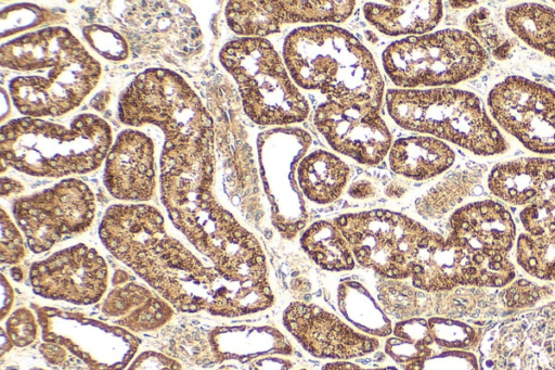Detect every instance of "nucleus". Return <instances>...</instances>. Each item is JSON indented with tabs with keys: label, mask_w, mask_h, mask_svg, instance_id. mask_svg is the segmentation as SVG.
Returning a JSON list of instances; mask_svg holds the SVG:
<instances>
[{
	"label": "nucleus",
	"mask_w": 555,
	"mask_h": 370,
	"mask_svg": "<svg viewBox=\"0 0 555 370\" xmlns=\"http://www.w3.org/2000/svg\"><path fill=\"white\" fill-rule=\"evenodd\" d=\"M99 235L114 257L179 311L238 317L249 304L250 283L228 281L212 266L204 265L167 232L164 217L154 206H109Z\"/></svg>",
	"instance_id": "f257e3e1"
},
{
	"label": "nucleus",
	"mask_w": 555,
	"mask_h": 370,
	"mask_svg": "<svg viewBox=\"0 0 555 370\" xmlns=\"http://www.w3.org/2000/svg\"><path fill=\"white\" fill-rule=\"evenodd\" d=\"M214 141L164 142L160 194L175 227L218 273L233 282H269L261 244L212 193Z\"/></svg>",
	"instance_id": "f03ea898"
},
{
	"label": "nucleus",
	"mask_w": 555,
	"mask_h": 370,
	"mask_svg": "<svg viewBox=\"0 0 555 370\" xmlns=\"http://www.w3.org/2000/svg\"><path fill=\"white\" fill-rule=\"evenodd\" d=\"M0 63L14 106L25 117H57L81 104L101 76L100 63L66 28L48 27L1 46Z\"/></svg>",
	"instance_id": "7ed1b4c3"
},
{
	"label": "nucleus",
	"mask_w": 555,
	"mask_h": 370,
	"mask_svg": "<svg viewBox=\"0 0 555 370\" xmlns=\"http://www.w3.org/2000/svg\"><path fill=\"white\" fill-rule=\"evenodd\" d=\"M283 59L299 87L327 101L380 109L382 74L369 49L346 29L328 24L296 28L284 40Z\"/></svg>",
	"instance_id": "20e7f679"
},
{
	"label": "nucleus",
	"mask_w": 555,
	"mask_h": 370,
	"mask_svg": "<svg viewBox=\"0 0 555 370\" xmlns=\"http://www.w3.org/2000/svg\"><path fill=\"white\" fill-rule=\"evenodd\" d=\"M112 139L109 125L93 114L76 116L67 125L23 117L1 127V161L36 177L86 174L106 158Z\"/></svg>",
	"instance_id": "39448f33"
},
{
	"label": "nucleus",
	"mask_w": 555,
	"mask_h": 370,
	"mask_svg": "<svg viewBox=\"0 0 555 370\" xmlns=\"http://www.w3.org/2000/svg\"><path fill=\"white\" fill-rule=\"evenodd\" d=\"M386 106L400 127L436 136L474 154L495 155L508 149L481 101L472 92L448 87L389 89Z\"/></svg>",
	"instance_id": "423d86ee"
},
{
	"label": "nucleus",
	"mask_w": 555,
	"mask_h": 370,
	"mask_svg": "<svg viewBox=\"0 0 555 370\" xmlns=\"http://www.w3.org/2000/svg\"><path fill=\"white\" fill-rule=\"evenodd\" d=\"M219 60L236 81L244 112L254 123L287 126L307 118L306 98L267 39L243 37L229 41L220 50Z\"/></svg>",
	"instance_id": "0eeeda50"
},
{
	"label": "nucleus",
	"mask_w": 555,
	"mask_h": 370,
	"mask_svg": "<svg viewBox=\"0 0 555 370\" xmlns=\"http://www.w3.org/2000/svg\"><path fill=\"white\" fill-rule=\"evenodd\" d=\"M118 116L129 126L155 125L171 144L214 141L212 118L199 97L168 68L137 75L119 98Z\"/></svg>",
	"instance_id": "6e6552de"
},
{
	"label": "nucleus",
	"mask_w": 555,
	"mask_h": 370,
	"mask_svg": "<svg viewBox=\"0 0 555 370\" xmlns=\"http://www.w3.org/2000/svg\"><path fill=\"white\" fill-rule=\"evenodd\" d=\"M388 78L400 89L454 85L478 75L487 53L468 33L443 29L391 42L383 52Z\"/></svg>",
	"instance_id": "1a4fd4ad"
},
{
	"label": "nucleus",
	"mask_w": 555,
	"mask_h": 370,
	"mask_svg": "<svg viewBox=\"0 0 555 370\" xmlns=\"http://www.w3.org/2000/svg\"><path fill=\"white\" fill-rule=\"evenodd\" d=\"M333 221L348 241L356 263L388 280L411 278L417 246L429 231L388 209L347 213Z\"/></svg>",
	"instance_id": "9d476101"
},
{
	"label": "nucleus",
	"mask_w": 555,
	"mask_h": 370,
	"mask_svg": "<svg viewBox=\"0 0 555 370\" xmlns=\"http://www.w3.org/2000/svg\"><path fill=\"white\" fill-rule=\"evenodd\" d=\"M514 277L515 268L505 254L473 251L430 230L417 246L411 273L413 286L429 293L460 285L501 288Z\"/></svg>",
	"instance_id": "9b49d317"
},
{
	"label": "nucleus",
	"mask_w": 555,
	"mask_h": 370,
	"mask_svg": "<svg viewBox=\"0 0 555 370\" xmlns=\"http://www.w3.org/2000/svg\"><path fill=\"white\" fill-rule=\"evenodd\" d=\"M12 213L29 250L42 253L91 226L95 199L83 181L70 178L16 199Z\"/></svg>",
	"instance_id": "f8f14e48"
},
{
	"label": "nucleus",
	"mask_w": 555,
	"mask_h": 370,
	"mask_svg": "<svg viewBox=\"0 0 555 370\" xmlns=\"http://www.w3.org/2000/svg\"><path fill=\"white\" fill-rule=\"evenodd\" d=\"M479 354V370H555V302L493 326Z\"/></svg>",
	"instance_id": "ddd939ff"
},
{
	"label": "nucleus",
	"mask_w": 555,
	"mask_h": 370,
	"mask_svg": "<svg viewBox=\"0 0 555 370\" xmlns=\"http://www.w3.org/2000/svg\"><path fill=\"white\" fill-rule=\"evenodd\" d=\"M311 144L310 135L298 127H276L259 133L257 150L261 174L272 204V221L286 239L306 225V210L294 181V169Z\"/></svg>",
	"instance_id": "4468645a"
},
{
	"label": "nucleus",
	"mask_w": 555,
	"mask_h": 370,
	"mask_svg": "<svg viewBox=\"0 0 555 370\" xmlns=\"http://www.w3.org/2000/svg\"><path fill=\"white\" fill-rule=\"evenodd\" d=\"M36 311L43 340L65 347L91 370H122L138 350L139 339L121 327L51 307Z\"/></svg>",
	"instance_id": "2eb2a0df"
},
{
	"label": "nucleus",
	"mask_w": 555,
	"mask_h": 370,
	"mask_svg": "<svg viewBox=\"0 0 555 370\" xmlns=\"http://www.w3.org/2000/svg\"><path fill=\"white\" fill-rule=\"evenodd\" d=\"M488 107L494 120L528 150L555 154V91L511 76L492 88Z\"/></svg>",
	"instance_id": "dca6fc26"
},
{
	"label": "nucleus",
	"mask_w": 555,
	"mask_h": 370,
	"mask_svg": "<svg viewBox=\"0 0 555 370\" xmlns=\"http://www.w3.org/2000/svg\"><path fill=\"white\" fill-rule=\"evenodd\" d=\"M120 21L139 52L190 58L203 48V37L190 9L179 2H127Z\"/></svg>",
	"instance_id": "f3484780"
},
{
	"label": "nucleus",
	"mask_w": 555,
	"mask_h": 370,
	"mask_svg": "<svg viewBox=\"0 0 555 370\" xmlns=\"http://www.w3.org/2000/svg\"><path fill=\"white\" fill-rule=\"evenodd\" d=\"M29 280L33 291L41 297L90 305L105 293L108 268L98 251L76 244L34 263Z\"/></svg>",
	"instance_id": "a211bd4d"
},
{
	"label": "nucleus",
	"mask_w": 555,
	"mask_h": 370,
	"mask_svg": "<svg viewBox=\"0 0 555 370\" xmlns=\"http://www.w3.org/2000/svg\"><path fill=\"white\" fill-rule=\"evenodd\" d=\"M313 123L332 149L363 165L379 164L392 144L379 109L371 105L326 101Z\"/></svg>",
	"instance_id": "6ab92c4d"
},
{
	"label": "nucleus",
	"mask_w": 555,
	"mask_h": 370,
	"mask_svg": "<svg viewBox=\"0 0 555 370\" xmlns=\"http://www.w3.org/2000/svg\"><path fill=\"white\" fill-rule=\"evenodd\" d=\"M282 321L301 347L317 358L349 360L366 356L379 347L377 337L354 330L313 303H289Z\"/></svg>",
	"instance_id": "aec40b11"
},
{
	"label": "nucleus",
	"mask_w": 555,
	"mask_h": 370,
	"mask_svg": "<svg viewBox=\"0 0 555 370\" xmlns=\"http://www.w3.org/2000/svg\"><path fill=\"white\" fill-rule=\"evenodd\" d=\"M103 181L109 194L117 200H151L156 188L152 139L134 129L121 131L106 155Z\"/></svg>",
	"instance_id": "412c9836"
},
{
	"label": "nucleus",
	"mask_w": 555,
	"mask_h": 370,
	"mask_svg": "<svg viewBox=\"0 0 555 370\" xmlns=\"http://www.w3.org/2000/svg\"><path fill=\"white\" fill-rule=\"evenodd\" d=\"M449 235L477 252L507 254L516 235L512 215L500 203L479 201L456 209Z\"/></svg>",
	"instance_id": "4be33fe9"
},
{
	"label": "nucleus",
	"mask_w": 555,
	"mask_h": 370,
	"mask_svg": "<svg viewBox=\"0 0 555 370\" xmlns=\"http://www.w3.org/2000/svg\"><path fill=\"white\" fill-rule=\"evenodd\" d=\"M102 312L116 326L137 333L159 329L173 316L169 303L133 281L114 285L102 304Z\"/></svg>",
	"instance_id": "5701e85b"
},
{
	"label": "nucleus",
	"mask_w": 555,
	"mask_h": 370,
	"mask_svg": "<svg viewBox=\"0 0 555 370\" xmlns=\"http://www.w3.org/2000/svg\"><path fill=\"white\" fill-rule=\"evenodd\" d=\"M209 344L218 361H253L267 355H291L286 336L271 326L219 327L211 331Z\"/></svg>",
	"instance_id": "b1692460"
},
{
	"label": "nucleus",
	"mask_w": 555,
	"mask_h": 370,
	"mask_svg": "<svg viewBox=\"0 0 555 370\" xmlns=\"http://www.w3.org/2000/svg\"><path fill=\"white\" fill-rule=\"evenodd\" d=\"M354 1H256L260 38L279 33L285 24L340 23L347 20Z\"/></svg>",
	"instance_id": "393cba45"
},
{
	"label": "nucleus",
	"mask_w": 555,
	"mask_h": 370,
	"mask_svg": "<svg viewBox=\"0 0 555 370\" xmlns=\"http://www.w3.org/2000/svg\"><path fill=\"white\" fill-rule=\"evenodd\" d=\"M453 150L428 136H410L396 140L389 150L391 170L413 180H426L447 170L454 162Z\"/></svg>",
	"instance_id": "a878e982"
},
{
	"label": "nucleus",
	"mask_w": 555,
	"mask_h": 370,
	"mask_svg": "<svg viewBox=\"0 0 555 370\" xmlns=\"http://www.w3.org/2000/svg\"><path fill=\"white\" fill-rule=\"evenodd\" d=\"M366 21L388 36H420L434 29L442 17L440 1L369 2L363 7Z\"/></svg>",
	"instance_id": "bb28decb"
},
{
	"label": "nucleus",
	"mask_w": 555,
	"mask_h": 370,
	"mask_svg": "<svg viewBox=\"0 0 555 370\" xmlns=\"http://www.w3.org/2000/svg\"><path fill=\"white\" fill-rule=\"evenodd\" d=\"M296 171L302 194L311 202L323 205L339 199L350 176L348 165L325 150L305 155Z\"/></svg>",
	"instance_id": "cd10ccee"
},
{
	"label": "nucleus",
	"mask_w": 555,
	"mask_h": 370,
	"mask_svg": "<svg viewBox=\"0 0 555 370\" xmlns=\"http://www.w3.org/2000/svg\"><path fill=\"white\" fill-rule=\"evenodd\" d=\"M300 245L324 270L343 272L354 268L351 247L334 221L320 220L310 225L300 238Z\"/></svg>",
	"instance_id": "c85d7f7f"
},
{
	"label": "nucleus",
	"mask_w": 555,
	"mask_h": 370,
	"mask_svg": "<svg viewBox=\"0 0 555 370\" xmlns=\"http://www.w3.org/2000/svg\"><path fill=\"white\" fill-rule=\"evenodd\" d=\"M337 305L343 316L362 333L374 337L392 333L390 319L358 281L349 279L338 284Z\"/></svg>",
	"instance_id": "c756f323"
},
{
	"label": "nucleus",
	"mask_w": 555,
	"mask_h": 370,
	"mask_svg": "<svg viewBox=\"0 0 555 370\" xmlns=\"http://www.w3.org/2000/svg\"><path fill=\"white\" fill-rule=\"evenodd\" d=\"M519 218L531 235L555 231V161L539 157L529 200Z\"/></svg>",
	"instance_id": "7c9ffc66"
},
{
	"label": "nucleus",
	"mask_w": 555,
	"mask_h": 370,
	"mask_svg": "<svg viewBox=\"0 0 555 370\" xmlns=\"http://www.w3.org/2000/svg\"><path fill=\"white\" fill-rule=\"evenodd\" d=\"M511 30L528 46L555 59V11L538 3H522L505 12Z\"/></svg>",
	"instance_id": "2f4dec72"
},
{
	"label": "nucleus",
	"mask_w": 555,
	"mask_h": 370,
	"mask_svg": "<svg viewBox=\"0 0 555 370\" xmlns=\"http://www.w3.org/2000/svg\"><path fill=\"white\" fill-rule=\"evenodd\" d=\"M516 258L518 265L533 278L555 281V231L540 235L520 234Z\"/></svg>",
	"instance_id": "473e14b6"
},
{
	"label": "nucleus",
	"mask_w": 555,
	"mask_h": 370,
	"mask_svg": "<svg viewBox=\"0 0 555 370\" xmlns=\"http://www.w3.org/2000/svg\"><path fill=\"white\" fill-rule=\"evenodd\" d=\"M427 321L434 344L440 349L474 352L479 347L481 339L474 327L443 317H430Z\"/></svg>",
	"instance_id": "72a5a7b5"
},
{
	"label": "nucleus",
	"mask_w": 555,
	"mask_h": 370,
	"mask_svg": "<svg viewBox=\"0 0 555 370\" xmlns=\"http://www.w3.org/2000/svg\"><path fill=\"white\" fill-rule=\"evenodd\" d=\"M61 18L59 13L33 4H13L1 11V38Z\"/></svg>",
	"instance_id": "f704fd0d"
},
{
	"label": "nucleus",
	"mask_w": 555,
	"mask_h": 370,
	"mask_svg": "<svg viewBox=\"0 0 555 370\" xmlns=\"http://www.w3.org/2000/svg\"><path fill=\"white\" fill-rule=\"evenodd\" d=\"M82 34L89 44L107 60L122 61L129 55L127 41L109 27L92 24L86 26Z\"/></svg>",
	"instance_id": "c9c22d12"
},
{
	"label": "nucleus",
	"mask_w": 555,
	"mask_h": 370,
	"mask_svg": "<svg viewBox=\"0 0 555 370\" xmlns=\"http://www.w3.org/2000/svg\"><path fill=\"white\" fill-rule=\"evenodd\" d=\"M404 370H479V360L474 352L440 349L404 366Z\"/></svg>",
	"instance_id": "e433bc0d"
},
{
	"label": "nucleus",
	"mask_w": 555,
	"mask_h": 370,
	"mask_svg": "<svg viewBox=\"0 0 555 370\" xmlns=\"http://www.w3.org/2000/svg\"><path fill=\"white\" fill-rule=\"evenodd\" d=\"M5 330L13 345L25 347L36 340L38 323L33 311L22 307L8 317Z\"/></svg>",
	"instance_id": "4c0bfd02"
},
{
	"label": "nucleus",
	"mask_w": 555,
	"mask_h": 370,
	"mask_svg": "<svg viewBox=\"0 0 555 370\" xmlns=\"http://www.w3.org/2000/svg\"><path fill=\"white\" fill-rule=\"evenodd\" d=\"M25 255L26 245L20 230L1 208V263L18 264Z\"/></svg>",
	"instance_id": "58836bf2"
},
{
	"label": "nucleus",
	"mask_w": 555,
	"mask_h": 370,
	"mask_svg": "<svg viewBox=\"0 0 555 370\" xmlns=\"http://www.w3.org/2000/svg\"><path fill=\"white\" fill-rule=\"evenodd\" d=\"M434 352L431 346L417 344L396 336L388 337L385 343V353L397 363L410 365L420 361Z\"/></svg>",
	"instance_id": "ea45409f"
},
{
	"label": "nucleus",
	"mask_w": 555,
	"mask_h": 370,
	"mask_svg": "<svg viewBox=\"0 0 555 370\" xmlns=\"http://www.w3.org/2000/svg\"><path fill=\"white\" fill-rule=\"evenodd\" d=\"M544 294V288L526 280H519L512 283L502 296L507 307L522 308L535 304Z\"/></svg>",
	"instance_id": "a19ab883"
},
{
	"label": "nucleus",
	"mask_w": 555,
	"mask_h": 370,
	"mask_svg": "<svg viewBox=\"0 0 555 370\" xmlns=\"http://www.w3.org/2000/svg\"><path fill=\"white\" fill-rule=\"evenodd\" d=\"M392 334L396 337L426 346L434 344L428 321L424 318L412 317L397 322L392 328Z\"/></svg>",
	"instance_id": "79ce46f5"
},
{
	"label": "nucleus",
	"mask_w": 555,
	"mask_h": 370,
	"mask_svg": "<svg viewBox=\"0 0 555 370\" xmlns=\"http://www.w3.org/2000/svg\"><path fill=\"white\" fill-rule=\"evenodd\" d=\"M127 370H182L181 365L164 354L146 350L141 353Z\"/></svg>",
	"instance_id": "37998d69"
},
{
	"label": "nucleus",
	"mask_w": 555,
	"mask_h": 370,
	"mask_svg": "<svg viewBox=\"0 0 555 370\" xmlns=\"http://www.w3.org/2000/svg\"><path fill=\"white\" fill-rule=\"evenodd\" d=\"M293 362L289 359L274 355H267L253 360L249 370H291Z\"/></svg>",
	"instance_id": "c03bdc74"
},
{
	"label": "nucleus",
	"mask_w": 555,
	"mask_h": 370,
	"mask_svg": "<svg viewBox=\"0 0 555 370\" xmlns=\"http://www.w3.org/2000/svg\"><path fill=\"white\" fill-rule=\"evenodd\" d=\"M40 352L43 357L53 365L62 363L67 356L66 348L51 342H47L40 346Z\"/></svg>",
	"instance_id": "a18cd8bd"
},
{
	"label": "nucleus",
	"mask_w": 555,
	"mask_h": 370,
	"mask_svg": "<svg viewBox=\"0 0 555 370\" xmlns=\"http://www.w3.org/2000/svg\"><path fill=\"white\" fill-rule=\"evenodd\" d=\"M348 193L353 199L363 200L373 197L376 194V189L367 180H358L350 186Z\"/></svg>",
	"instance_id": "49530a36"
},
{
	"label": "nucleus",
	"mask_w": 555,
	"mask_h": 370,
	"mask_svg": "<svg viewBox=\"0 0 555 370\" xmlns=\"http://www.w3.org/2000/svg\"><path fill=\"white\" fill-rule=\"evenodd\" d=\"M14 299L13 290L4 277L1 275V319L3 320L9 314Z\"/></svg>",
	"instance_id": "de8ad7c7"
},
{
	"label": "nucleus",
	"mask_w": 555,
	"mask_h": 370,
	"mask_svg": "<svg viewBox=\"0 0 555 370\" xmlns=\"http://www.w3.org/2000/svg\"><path fill=\"white\" fill-rule=\"evenodd\" d=\"M322 370H398L395 367H385V368H363L356 363L349 362L347 360H338L327 362L322 367Z\"/></svg>",
	"instance_id": "09e8293b"
},
{
	"label": "nucleus",
	"mask_w": 555,
	"mask_h": 370,
	"mask_svg": "<svg viewBox=\"0 0 555 370\" xmlns=\"http://www.w3.org/2000/svg\"><path fill=\"white\" fill-rule=\"evenodd\" d=\"M24 190V187L21 182L3 177L1 179V195L7 196L11 194L20 193Z\"/></svg>",
	"instance_id": "8fccbe9b"
},
{
	"label": "nucleus",
	"mask_w": 555,
	"mask_h": 370,
	"mask_svg": "<svg viewBox=\"0 0 555 370\" xmlns=\"http://www.w3.org/2000/svg\"><path fill=\"white\" fill-rule=\"evenodd\" d=\"M129 278L130 276L125 270H116L112 281L114 285H119L128 282Z\"/></svg>",
	"instance_id": "3c124183"
},
{
	"label": "nucleus",
	"mask_w": 555,
	"mask_h": 370,
	"mask_svg": "<svg viewBox=\"0 0 555 370\" xmlns=\"http://www.w3.org/2000/svg\"><path fill=\"white\" fill-rule=\"evenodd\" d=\"M1 355L3 356L5 352L10 350L13 343L11 342L10 337L5 332L2 330L1 333Z\"/></svg>",
	"instance_id": "603ef678"
},
{
	"label": "nucleus",
	"mask_w": 555,
	"mask_h": 370,
	"mask_svg": "<svg viewBox=\"0 0 555 370\" xmlns=\"http://www.w3.org/2000/svg\"><path fill=\"white\" fill-rule=\"evenodd\" d=\"M11 277L15 281H22L24 279L23 269L20 266H15L11 269Z\"/></svg>",
	"instance_id": "864d4df0"
},
{
	"label": "nucleus",
	"mask_w": 555,
	"mask_h": 370,
	"mask_svg": "<svg viewBox=\"0 0 555 370\" xmlns=\"http://www.w3.org/2000/svg\"><path fill=\"white\" fill-rule=\"evenodd\" d=\"M450 3L453 4L454 8H467L473 4H477V2H450Z\"/></svg>",
	"instance_id": "5fc2aeb1"
},
{
	"label": "nucleus",
	"mask_w": 555,
	"mask_h": 370,
	"mask_svg": "<svg viewBox=\"0 0 555 370\" xmlns=\"http://www.w3.org/2000/svg\"><path fill=\"white\" fill-rule=\"evenodd\" d=\"M299 370H307V369H299Z\"/></svg>",
	"instance_id": "6e6d98bb"
},
{
	"label": "nucleus",
	"mask_w": 555,
	"mask_h": 370,
	"mask_svg": "<svg viewBox=\"0 0 555 370\" xmlns=\"http://www.w3.org/2000/svg\"><path fill=\"white\" fill-rule=\"evenodd\" d=\"M555 3V2H554Z\"/></svg>",
	"instance_id": "4d7b16f0"
}]
</instances>
